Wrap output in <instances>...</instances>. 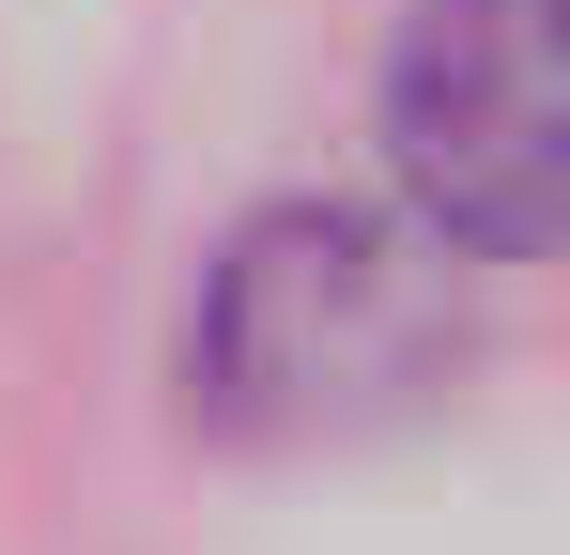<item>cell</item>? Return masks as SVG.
I'll use <instances>...</instances> for the list:
<instances>
[{"label": "cell", "mask_w": 570, "mask_h": 555, "mask_svg": "<svg viewBox=\"0 0 570 555\" xmlns=\"http://www.w3.org/2000/svg\"><path fill=\"white\" fill-rule=\"evenodd\" d=\"M478 356L448 232H385L355 201H263L186 293V401L247 448H340L416 417Z\"/></svg>", "instance_id": "1"}, {"label": "cell", "mask_w": 570, "mask_h": 555, "mask_svg": "<svg viewBox=\"0 0 570 555\" xmlns=\"http://www.w3.org/2000/svg\"><path fill=\"white\" fill-rule=\"evenodd\" d=\"M385 155L463 263L556 247V0H401Z\"/></svg>", "instance_id": "2"}]
</instances>
